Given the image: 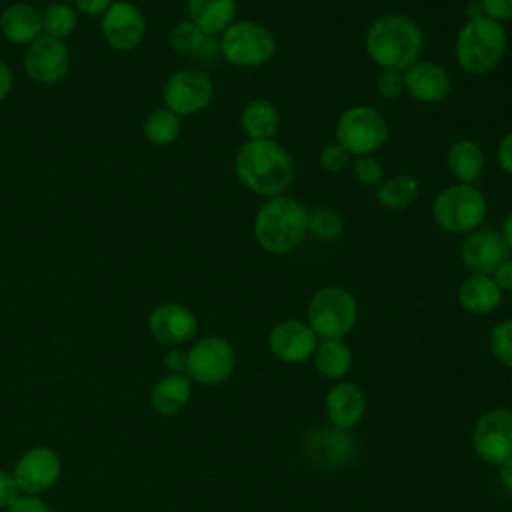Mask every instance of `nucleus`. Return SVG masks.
<instances>
[{"mask_svg": "<svg viewBox=\"0 0 512 512\" xmlns=\"http://www.w3.org/2000/svg\"><path fill=\"white\" fill-rule=\"evenodd\" d=\"M376 92L386 100L398 98L404 92V72L380 68V72L376 76Z\"/></svg>", "mask_w": 512, "mask_h": 512, "instance_id": "f704fd0d", "label": "nucleus"}, {"mask_svg": "<svg viewBox=\"0 0 512 512\" xmlns=\"http://www.w3.org/2000/svg\"><path fill=\"white\" fill-rule=\"evenodd\" d=\"M506 50L508 36L504 24L484 14L466 18L454 42V56L458 66L474 76H482L498 68L506 56Z\"/></svg>", "mask_w": 512, "mask_h": 512, "instance_id": "20e7f679", "label": "nucleus"}, {"mask_svg": "<svg viewBox=\"0 0 512 512\" xmlns=\"http://www.w3.org/2000/svg\"><path fill=\"white\" fill-rule=\"evenodd\" d=\"M352 172H354V178L366 186H376L384 180V168L372 154L356 156L352 162Z\"/></svg>", "mask_w": 512, "mask_h": 512, "instance_id": "72a5a7b5", "label": "nucleus"}, {"mask_svg": "<svg viewBox=\"0 0 512 512\" xmlns=\"http://www.w3.org/2000/svg\"><path fill=\"white\" fill-rule=\"evenodd\" d=\"M466 16H468V18H476V16H482V8H480L478 0L468 4V8H466Z\"/></svg>", "mask_w": 512, "mask_h": 512, "instance_id": "de8ad7c7", "label": "nucleus"}, {"mask_svg": "<svg viewBox=\"0 0 512 512\" xmlns=\"http://www.w3.org/2000/svg\"><path fill=\"white\" fill-rule=\"evenodd\" d=\"M214 98L212 80L194 68H182L174 72L162 92V100L168 110L178 116H192L202 112Z\"/></svg>", "mask_w": 512, "mask_h": 512, "instance_id": "9d476101", "label": "nucleus"}, {"mask_svg": "<svg viewBox=\"0 0 512 512\" xmlns=\"http://www.w3.org/2000/svg\"><path fill=\"white\" fill-rule=\"evenodd\" d=\"M306 452L310 460L324 468H338L352 460L354 456V440L348 430H340L336 426H326L314 430L306 440Z\"/></svg>", "mask_w": 512, "mask_h": 512, "instance_id": "6ab92c4d", "label": "nucleus"}, {"mask_svg": "<svg viewBox=\"0 0 512 512\" xmlns=\"http://www.w3.org/2000/svg\"><path fill=\"white\" fill-rule=\"evenodd\" d=\"M234 170L248 190L264 198L286 194L296 178L290 152L274 138L246 140L234 156Z\"/></svg>", "mask_w": 512, "mask_h": 512, "instance_id": "f257e3e1", "label": "nucleus"}, {"mask_svg": "<svg viewBox=\"0 0 512 512\" xmlns=\"http://www.w3.org/2000/svg\"><path fill=\"white\" fill-rule=\"evenodd\" d=\"M12 84H14V76H12V70L0 60V100H4L10 90H12Z\"/></svg>", "mask_w": 512, "mask_h": 512, "instance_id": "c03bdc74", "label": "nucleus"}, {"mask_svg": "<svg viewBox=\"0 0 512 512\" xmlns=\"http://www.w3.org/2000/svg\"><path fill=\"white\" fill-rule=\"evenodd\" d=\"M496 162L504 174L512 176V130H508L496 146Z\"/></svg>", "mask_w": 512, "mask_h": 512, "instance_id": "58836bf2", "label": "nucleus"}, {"mask_svg": "<svg viewBox=\"0 0 512 512\" xmlns=\"http://www.w3.org/2000/svg\"><path fill=\"white\" fill-rule=\"evenodd\" d=\"M206 34L196 26L192 24L190 20H182L178 22L172 30H170V46L180 52V54H198L202 52L204 44H206Z\"/></svg>", "mask_w": 512, "mask_h": 512, "instance_id": "2f4dec72", "label": "nucleus"}, {"mask_svg": "<svg viewBox=\"0 0 512 512\" xmlns=\"http://www.w3.org/2000/svg\"><path fill=\"white\" fill-rule=\"evenodd\" d=\"M500 234H502V238H504V242H506L508 250H512V210H510V212H508V216L504 218Z\"/></svg>", "mask_w": 512, "mask_h": 512, "instance_id": "49530a36", "label": "nucleus"}, {"mask_svg": "<svg viewBox=\"0 0 512 512\" xmlns=\"http://www.w3.org/2000/svg\"><path fill=\"white\" fill-rule=\"evenodd\" d=\"M432 220L448 234H468L482 226L488 200L476 184H450L436 194L430 206Z\"/></svg>", "mask_w": 512, "mask_h": 512, "instance_id": "39448f33", "label": "nucleus"}, {"mask_svg": "<svg viewBox=\"0 0 512 512\" xmlns=\"http://www.w3.org/2000/svg\"><path fill=\"white\" fill-rule=\"evenodd\" d=\"M472 444L486 464L500 466L512 458V412L506 408L484 412L474 424Z\"/></svg>", "mask_w": 512, "mask_h": 512, "instance_id": "9b49d317", "label": "nucleus"}, {"mask_svg": "<svg viewBox=\"0 0 512 512\" xmlns=\"http://www.w3.org/2000/svg\"><path fill=\"white\" fill-rule=\"evenodd\" d=\"M180 128V116L168 110L166 106L152 110L144 120V136L158 146L172 144L178 138Z\"/></svg>", "mask_w": 512, "mask_h": 512, "instance_id": "c85d7f7f", "label": "nucleus"}, {"mask_svg": "<svg viewBox=\"0 0 512 512\" xmlns=\"http://www.w3.org/2000/svg\"><path fill=\"white\" fill-rule=\"evenodd\" d=\"M110 6H112V0H76V8L88 16L104 14Z\"/></svg>", "mask_w": 512, "mask_h": 512, "instance_id": "37998d69", "label": "nucleus"}, {"mask_svg": "<svg viewBox=\"0 0 512 512\" xmlns=\"http://www.w3.org/2000/svg\"><path fill=\"white\" fill-rule=\"evenodd\" d=\"M312 356L316 370L328 380H338L352 368V350L342 338H328L318 342Z\"/></svg>", "mask_w": 512, "mask_h": 512, "instance_id": "bb28decb", "label": "nucleus"}, {"mask_svg": "<svg viewBox=\"0 0 512 512\" xmlns=\"http://www.w3.org/2000/svg\"><path fill=\"white\" fill-rule=\"evenodd\" d=\"M186 364H188V352L170 350L164 356V368L168 370V374H186Z\"/></svg>", "mask_w": 512, "mask_h": 512, "instance_id": "a19ab883", "label": "nucleus"}, {"mask_svg": "<svg viewBox=\"0 0 512 512\" xmlns=\"http://www.w3.org/2000/svg\"><path fill=\"white\" fill-rule=\"evenodd\" d=\"M350 154L344 146H340L336 140L326 144L320 152V166L326 172H342L346 168V164L350 162Z\"/></svg>", "mask_w": 512, "mask_h": 512, "instance_id": "c9c22d12", "label": "nucleus"}, {"mask_svg": "<svg viewBox=\"0 0 512 512\" xmlns=\"http://www.w3.org/2000/svg\"><path fill=\"white\" fill-rule=\"evenodd\" d=\"M190 394L192 386L186 374H166L154 384L150 404L160 416H176L186 408Z\"/></svg>", "mask_w": 512, "mask_h": 512, "instance_id": "a878e982", "label": "nucleus"}, {"mask_svg": "<svg viewBox=\"0 0 512 512\" xmlns=\"http://www.w3.org/2000/svg\"><path fill=\"white\" fill-rule=\"evenodd\" d=\"M124 2H132V0H124Z\"/></svg>", "mask_w": 512, "mask_h": 512, "instance_id": "09e8293b", "label": "nucleus"}, {"mask_svg": "<svg viewBox=\"0 0 512 512\" xmlns=\"http://www.w3.org/2000/svg\"><path fill=\"white\" fill-rule=\"evenodd\" d=\"M484 150L468 138L456 140L446 154V166L460 184H476L484 172Z\"/></svg>", "mask_w": 512, "mask_h": 512, "instance_id": "b1692460", "label": "nucleus"}, {"mask_svg": "<svg viewBox=\"0 0 512 512\" xmlns=\"http://www.w3.org/2000/svg\"><path fill=\"white\" fill-rule=\"evenodd\" d=\"M490 350L504 366L512 368V318L498 322L490 332Z\"/></svg>", "mask_w": 512, "mask_h": 512, "instance_id": "473e14b6", "label": "nucleus"}, {"mask_svg": "<svg viewBox=\"0 0 512 512\" xmlns=\"http://www.w3.org/2000/svg\"><path fill=\"white\" fill-rule=\"evenodd\" d=\"M494 282L502 292H512V260H504L494 272H492Z\"/></svg>", "mask_w": 512, "mask_h": 512, "instance_id": "79ce46f5", "label": "nucleus"}, {"mask_svg": "<svg viewBox=\"0 0 512 512\" xmlns=\"http://www.w3.org/2000/svg\"><path fill=\"white\" fill-rule=\"evenodd\" d=\"M366 410V396L354 382H340L326 394V412L330 424L340 430L356 426Z\"/></svg>", "mask_w": 512, "mask_h": 512, "instance_id": "aec40b11", "label": "nucleus"}, {"mask_svg": "<svg viewBox=\"0 0 512 512\" xmlns=\"http://www.w3.org/2000/svg\"><path fill=\"white\" fill-rule=\"evenodd\" d=\"M498 476H500V484L512 492V458L504 460L500 466H498Z\"/></svg>", "mask_w": 512, "mask_h": 512, "instance_id": "a18cd8bd", "label": "nucleus"}, {"mask_svg": "<svg viewBox=\"0 0 512 512\" xmlns=\"http://www.w3.org/2000/svg\"><path fill=\"white\" fill-rule=\"evenodd\" d=\"M6 512H50V506L32 494H22Z\"/></svg>", "mask_w": 512, "mask_h": 512, "instance_id": "ea45409f", "label": "nucleus"}, {"mask_svg": "<svg viewBox=\"0 0 512 512\" xmlns=\"http://www.w3.org/2000/svg\"><path fill=\"white\" fill-rule=\"evenodd\" d=\"M20 496H22V490L14 474L0 470V510H8Z\"/></svg>", "mask_w": 512, "mask_h": 512, "instance_id": "e433bc0d", "label": "nucleus"}, {"mask_svg": "<svg viewBox=\"0 0 512 512\" xmlns=\"http://www.w3.org/2000/svg\"><path fill=\"white\" fill-rule=\"evenodd\" d=\"M482 14L504 24L512 20V0H478Z\"/></svg>", "mask_w": 512, "mask_h": 512, "instance_id": "4c0bfd02", "label": "nucleus"}, {"mask_svg": "<svg viewBox=\"0 0 512 512\" xmlns=\"http://www.w3.org/2000/svg\"><path fill=\"white\" fill-rule=\"evenodd\" d=\"M358 320V304L352 292L340 286L320 288L308 302L306 324L322 338L346 336Z\"/></svg>", "mask_w": 512, "mask_h": 512, "instance_id": "423d86ee", "label": "nucleus"}, {"mask_svg": "<svg viewBox=\"0 0 512 512\" xmlns=\"http://www.w3.org/2000/svg\"><path fill=\"white\" fill-rule=\"evenodd\" d=\"M0 30L12 44H32L42 36V14L26 2L10 4L0 14Z\"/></svg>", "mask_w": 512, "mask_h": 512, "instance_id": "4be33fe9", "label": "nucleus"}, {"mask_svg": "<svg viewBox=\"0 0 512 512\" xmlns=\"http://www.w3.org/2000/svg\"><path fill=\"white\" fill-rule=\"evenodd\" d=\"M502 296L504 292L488 274H470L458 288V304L474 316L492 314L500 306Z\"/></svg>", "mask_w": 512, "mask_h": 512, "instance_id": "412c9836", "label": "nucleus"}, {"mask_svg": "<svg viewBox=\"0 0 512 512\" xmlns=\"http://www.w3.org/2000/svg\"><path fill=\"white\" fill-rule=\"evenodd\" d=\"M40 14H42V32L58 40H64L66 36H70L78 24L76 10L64 2H54L46 6L44 12Z\"/></svg>", "mask_w": 512, "mask_h": 512, "instance_id": "c756f323", "label": "nucleus"}, {"mask_svg": "<svg viewBox=\"0 0 512 512\" xmlns=\"http://www.w3.org/2000/svg\"><path fill=\"white\" fill-rule=\"evenodd\" d=\"M310 210L294 196L280 194L266 198L254 216V238L268 254L296 250L308 234Z\"/></svg>", "mask_w": 512, "mask_h": 512, "instance_id": "7ed1b4c3", "label": "nucleus"}, {"mask_svg": "<svg viewBox=\"0 0 512 512\" xmlns=\"http://www.w3.org/2000/svg\"><path fill=\"white\" fill-rule=\"evenodd\" d=\"M420 196V182L412 174H396L378 184V204L390 212H402L410 208Z\"/></svg>", "mask_w": 512, "mask_h": 512, "instance_id": "cd10ccee", "label": "nucleus"}, {"mask_svg": "<svg viewBox=\"0 0 512 512\" xmlns=\"http://www.w3.org/2000/svg\"><path fill=\"white\" fill-rule=\"evenodd\" d=\"M146 32V20L138 6L132 2H112V6L104 12L102 34L108 46L114 50H132L138 46Z\"/></svg>", "mask_w": 512, "mask_h": 512, "instance_id": "2eb2a0df", "label": "nucleus"}, {"mask_svg": "<svg viewBox=\"0 0 512 512\" xmlns=\"http://www.w3.org/2000/svg\"><path fill=\"white\" fill-rule=\"evenodd\" d=\"M234 364L232 344L220 336H206L188 350L186 376L204 386H216L230 378Z\"/></svg>", "mask_w": 512, "mask_h": 512, "instance_id": "1a4fd4ad", "label": "nucleus"}, {"mask_svg": "<svg viewBox=\"0 0 512 512\" xmlns=\"http://www.w3.org/2000/svg\"><path fill=\"white\" fill-rule=\"evenodd\" d=\"M508 246L494 228H476L460 242V262L470 274H488L508 260Z\"/></svg>", "mask_w": 512, "mask_h": 512, "instance_id": "ddd939ff", "label": "nucleus"}, {"mask_svg": "<svg viewBox=\"0 0 512 512\" xmlns=\"http://www.w3.org/2000/svg\"><path fill=\"white\" fill-rule=\"evenodd\" d=\"M186 12L206 36H218L234 22L236 0H186Z\"/></svg>", "mask_w": 512, "mask_h": 512, "instance_id": "5701e85b", "label": "nucleus"}, {"mask_svg": "<svg viewBox=\"0 0 512 512\" xmlns=\"http://www.w3.org/2000/svg\"><path fill=\"white\" fill-rule=\"evenodd\" d=\"M344 232V218L342 214L332 206H320L310 210L308 214V234H312L318 240L330 242L340 238Z\"/></svg>", "mask_w": 512, "mask_h": 512, "instance_id": "7c9ffc66", "label": "nucleus"}, {"mask_svg": "<svg viewBox=\"0 0 512 512\" xmlns=\"http://www.w3.org/2000/svg\"><path fill=\"white\" fill-rule=\"evenodd\" d=\"M390 128L386 118L372 106L356 104L346 108L336 122V142L350 156H370L388 140Z\"/></svg>", "mask_w": 512, "mask_h": 512, "instance_id": "6e6552de", "label": "nucleus"}, {"mask_svg": "<svg viewBox=\"0 0 512 512\" xmlns=\"http://www.w3.org/2000/svg\"><path fill=\"white\" fill-rule=\"evenodd\" d=\"M318 344V336L306 322L300 320H284L278 322L268 334L270 352L288 364L308 360Z\"/></svg>", "mask_w": 512, "mask_h": 512, "instance_id": "f3484780", "label": "nucleus"}, {"mask_svg": "<svg viewBox=\"0 0 512 512\" xmlns=\"http://www.w3.org/2000/svg\"><path fill=\"white\" fill-rule=\"evenodd\" d=\"M12 474L22 494L38 496L58 482L62 460L50 446H32L18 458Z\"/></svg>", "mask_w": 512, "mask_h": 512, "instance_id": "f8f14e48", "label": "nucleus"}, {"mask_svg": "<svg viewBox=\"0 0 512 512\" xmlns=\"http://www.w3.org/2000/svg\"><path fill=\"white\" fill-rule=\"evenodd\" d=\"M452 90L450 72L432 60H416L404 70V92L422 104H440Z\"/></svg>", "mask_w": 512, "mask_h": 512, "instance_id": "dca6fc26", "label": "nucleus"}, {"mask_svg": "<svg viewBox=\"0 0 512 512\" xmlns=\"http://www.w3.org/2000/svg\"><path fill=\"white\" fill-rule=\"evenodd\" d=\"M240 128L248 140H272L280 130V112L270 100H250L240 112Z\"/></svg>", "mask_w": 512, "mask_h": 512, "instance_id": "393cba45", "label": "nucleus"}, {"mask_svg": "<svg viewBox=\"0 0 512 512\" xmlns=\"http://www.w3.org/2000/svg\"><path fill=\"white\" fill-rule=\"evenodd\" d=\"M220 52L226 62L240 68H258L276 54L274 34L254 20H234L220 38Z\"/></svg>", "mask_w": 512, "mask_h": 512, "instance_id": "0eeeda50", "label": "nucleus"}, {"mask_svg": "<svg viewBox=\"0 0 512 512\" xmlns=\"http://www.w3.org/2000/svg\"><path fill=\"white\" fill-rule=\"evenodd\" d=\"M68 48L62 40L52 36H38L24 54V68L28 76L40 84H54L68 72Z\"/></svg>", "mask_w": 512, "mask_h": 512, "instance_id": "4468645a", "label": "nucleus"}, {"mask_svg": "<svg viewBox=\"0 0 512 512\" xmlns=\"http://www.w3.org/2000/svg\"><path fill=\"white\" fill-rule=\"evenodd\" d=\"M148 328L156 342L176 346L188 342L196 334L198 320L190 308L176 302H164L152 310Z\"/></svg>", "mask_w": 512, "mask_h": 512, "instance_id": "a211bd4d", "label": "nucleus"}, {"mask_svg": "<svg viewBox=\"0 0 512 512\" xmlns=\"http://www.w3.org/2000/svg\"><path fill=\"white\" fill-rule=\"evenodd\" d=\"M366 54L380 68L406 70L420 60L424 32L416 20L404 14H382L370 22L364 34Z\"/></svg>", "mask_w": 512, "mask_h": 512, "instance_id": "f03ea898", "label": "nucleus"}]
</instances>
